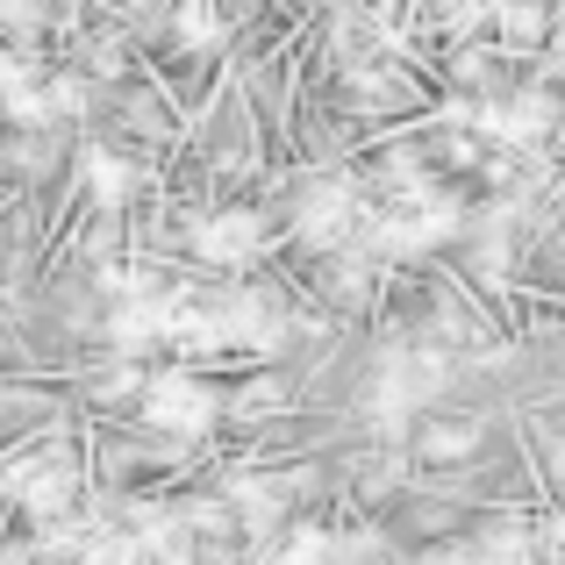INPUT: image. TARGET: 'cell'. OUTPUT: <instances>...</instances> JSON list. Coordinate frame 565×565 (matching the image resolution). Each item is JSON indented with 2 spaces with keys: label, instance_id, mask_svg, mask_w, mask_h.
I'll return each instance as SVG.
<instances>
[{
  "label": "cell",
  "instance_id": "9a60e30c",
  "mask_svg": "<svg viewBox=\"0 0 565 565\" xmlns=\"http://www.w3.org/2000/svg\"><path fill=\"white\" fill-rule=\"evenodd\" d=\"M79 108H86V86H79V79H51V86L36 94V115H43V122H72Z\"/></svg>",
  "mask_w": 565,
  "mask_h": 565
},
{
  "label": "cell",
  "instance_id": "7a4b0ae2",
  "mask_svg": "<svg viewBox=\"0 0 565 565\" xmlns=\"http://www.w3.org/2000/svg\"><path fill=\"white\" fill-rule=\"evenodd\" d=\"M72 487H79V466H72L65 451H36V458H14L8 472H0V494L22 501L36 523H51V515H65Z\"/></svg>",
  "mask_w": 565,
  "mask_h": 565
},
{
  "label": "cell",
  "instance_id": "52a82bcc",
  "mask_svg": "<svg viewBox=\"0 0 565 565\" xmlns=\"http://www.w3.org/2000/svg\"><path fill=\"white\" fill-rule=\"evenodd\" d=\"M558 122V94L552 86H515L509 100H494V108H480V129L501 143H544Z\"/></svg>",
  "mask_w": 565,
  "mask_h": 565
},
{
  "label": "cell",
  "instance_id": "277c9868",
  "mask_svg": "<svg viewBox=\"0 0 565 565\" xmlns=\"http://www.w3.org/2000/svg\"><path fill=\"white\" fill-rule=\"evenodd\" d=\"M193 250H201L207 265H222V273L258 265L265 250H273V222H265L258 207H222V215H207L201 230H193Z\"/></svg>",
  "mask_w": 565,
  "mask_h": 565
},
{
  "label": "cell",
  "instance_id": "7c38bea8",
  "mask_svg": "<svg viewBox=\"0 0 565 565\" xmlns=\"http://www.w3.org/2000/svg\"><path fill=\"white\" fill-rule=\"evenodd\" d=\"M494 29H501V43H509V51H530V43H544V8L537 0H509V8H494Z\"/></svg>",
  "mask_w": 565,
  "mask_h": 565
},
{
  "label": "cell",
  "instance_id": "ffe728a7",
  "mask_svg": "<svg viewBox=\"0 0 565 565\" xmlns=\"http://www.w3.org/2000/svg\"><path fill=\"white\" fill-rule=\"evenodd\" d=\"M137 8H151V0H137Z\"/></svg>",
  "mask_w": 565,
  "mask_h": 565
},
{
  "label": "cell",
  "instance_id": "d6986e66",
  "mask_svg": "<svg viewBox=\"0 0 565 565\" xmlns=\"http://www.w3.org/2000/svg\"><path fill=\"white\" fill-rule=\"evenodd\" d=\"M330 294L337 301H365V265H330Z\"/></svg>",
  "mask_w": 565,
  "mask_h": 565
},
{
  "label": "cell",
  "instance_id": "4fadbf2b",
  "mask_svg": "<svg viewBox=\"0 0 565 565\" xmlns=\"http://www.w3.org/2000/svg\"><path fill=\"white\" fill-rule=\"evenodd\" d=\"M279 401H287V386H279L273 373H258V380H244V386H236V394H230V408L244 415V423H265V415H273Z\"/></svg>",
  "mask_w": 565,
  "mask_h": 565
},
{
  "label": "cell",
  "instance_id": "5bb4252c",
  "mask_svg": "<svg viewBox=\"0 0 565 565\" xmlns=\"http://www.w3.org/2000/svg\"><path fill=\"white\" fill-rule=\"evenodd\" d=\"M480 451V423H437L423 437V458H472Z\"/></svg>",
  "mask_w": 565,
  "mask_h": 565
},
{
  "label": "cell",
  "instance_id": "e0dca14e",
  "mask_svg": "<svg viewBox=\"0 0 565 565\" xmlns=\"http://www.w3.org/2000/svg\"><path fill=\"white\" fill-rule=\"evenodd\" d=\"M429 22H437L444 36H466V29H480V0H437Z\"/></svg>",
  "mask_w": 565,
  "mask_h": 565
},
{
  "label": "cell",
  "instance_id": "30bf717a",
  "mask_svg": "<svg viewBox=\"0 0 565 565\" xmlns=\"http://www.w3.org/2000/svg\"><path fill=\"white\" fill-rule=\"evenodd\" d=\"M172 36H180V51H222V14L207 8V0H180Z\"/></svg>",
  "mask_w": 565,
  "mask_h": 565
},
{
  "label": "cell",
  "instance_id": "2e32d148",
  "mask_svg": "<svg viewBox=\"0 0 565 565\" xmlns=\"http://www.w3.org/2000/svg\"><path fill=\"white\" fill-rule=\"evenodd\" d=\"M287 565H337V544L322 530H294L287 537Z\"/></svg>",
  "mask_w": 565,
  "mask_h": 565
},
{
  "label": "cell",
  "instance_id": "9c48e42d",
  "mask_svg": "<svg viewBox=\"0 0 565 565\" xmlns=\"http://www.w3.org/2000/svg\"><path fill=\"white\" fill-rule=\"evenodd\" d=\"M79 172H86V193H94V201H108V207H122L129 193H137V166H129L122 151H79Z\"/></svg>",
  "mask_w": 565,
  "mask_h": 565
},
{
  "label": "cell",
  "instance_id": "6da1fadb",
  "mask_svg": "<svg viewBox=\"0 0 565 565\" xmlns=\"http://www.w3.org/2000/svg\"><path fill=\"white\" fill-rule=\"evenodd\" d=\"M137 401H143V423L166 429V437H207V423L222 415L215 386L201 373H151Z\"/></svg>",
  "mask_w": 565,
  "mask_h": 565
},
{
  "label": "cell",
  "instance_id": "8992f818",
  "mask_svg": "<svg viewBox=\"0 0 565 565\" xmlns=\"http://www.w3.org/2000/svg\"><path fill=\"white\" fill-rule=\"evenodd\" d=\"M351 222H359V193L351 180H308L301 201H294V236L316 250H337L351 236Z\"/></svg>",
  "mask_w": 565,
  "mask_h": 565
},
{
  "label": "cell",
  "instance_id": "8fae6325",
  "mask_svg": "<svg viewBox=\"0 0 565 565\" xmlns=\"http://www.w3.org/2000/svg\"><path fill=\"white\" fill-rule=\"evenodd\" d=\"M230 509L244 515L250 530H265V523L279 515V480H258V472H244V480L230 487Z\"/></svg>",
  "mask_w": 565,
  "mask_h": 565
},
{
  "label": "cell",
  "instance_id": "3957f363",
  "mask_svg": "<svg viewBox=\"0 0 565 565\" xmlns=\"http://www.w3.org/2000/svg\"><path fill=\"white\" fill-rule=\"evenodd\" d=\"M444 380H451V365H444L437 351H386L380 373H373V408L380 415H415Z\"/></svg>",
  "mask_w": 565,
  "mask_h": 565
},
{
  "label": "cell",
  "instance_id": "ac0fdd59",
  "mask_svg": "<svg viewBox=\"0 0 565 565\" xmlns=\"http://www.w3.org/2000/svg\"><path fill=\"white\" fill-rule=\"evenodd\" d=\"M36 22H43V0H0V29H14V36H29Z\"/></svg>",
  "mask_w": 565,
  "mask_h": 565
},
{
  "label": "cell",
  "instance_id": "5b68a950",
  "mask_svg": "<svg viewBox=\"0 0 565 565\" xmlns=\"http://www.w3.org/2000/svg\"><path fill=\"white\" fill-rule=\"evenodd\" d=\"M451 230H458V207L444 201V193H429V201L373 222V258H423V250H437Z\"/></svg>",
  "mask_w": 565,
  "mask_h": 565
},
{
  "label": "cell",
  "instance_id": "ba28073f",
  "mask_svg": "<svg viewBox=\"0 0 565 565\" xmlns=\"http://www.w3.org/2000/svg\"><path fill=\"white\" fill-rule=\"evenodd\" d=\"M215 322H222V344H244V351H273L287 337V308H273L265 294H230L215 301Z\"/></svg>",
  "mask_w": 565,
  "mask_h": 565
}]
</instances>
